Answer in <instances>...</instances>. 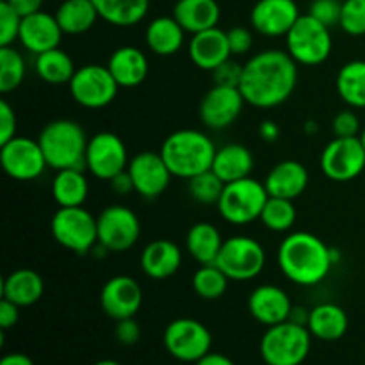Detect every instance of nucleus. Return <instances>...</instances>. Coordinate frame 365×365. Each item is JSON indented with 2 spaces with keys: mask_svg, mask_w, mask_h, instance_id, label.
Returning <instances> with one entry per match:
<instances>
[{
  "mask_svg": "<svg viewBox=\"0 0 365 365\" xmlns=\"http://www.w3.org/2000/svg\"><path fill=\"white\" fill-rule=\"evenodd\" d=\"M114 335L116 341L123 346H134L135 342L141 339V327L134 317H127V319L116 321V328H114Z\"/></svg>",
  "mask_w": 365,
  "mask_h": 365,
  "instance_id": "47",
  "label": "nucleus"
},
{
  "mask_svg": "<svg viewBox=\"0 0 365 365\" xmlns=\"http://www.w3.org/2000/svg\"><path fill=\"white\" fill-rule=\"evenodd\" d=\"M185 31L173 16H159L146 27L145 39L148 48L160 57L175 56L184 46Z\"/></svg>",
  "mask_w": 365,
  "mask_h": 365,
  "instance_id": "30",
  "label": "nucleus"
},
{
  "mask_svg": "<svg viewBox=\"0 0 365 365\" xmlns=\"http://www.w3.org/2000/svg\"><path fill=\"white\" fill-rule=\"evenodd\" d=\"M312 334L292 321L267 327L260 341V355L267 365H302L310 353Z\"/></svg>",
  "mask_w": 365,
  "mask_h": 365,
  "instance_id": "5",
  "label": "nucleus"
},
{
  "mask_svg": "<svg viewBox=\"0 0 365 365\" xmlns=\"http://www.w3.org/2000/svg\"><path fill=\"white\" fill-rule=\"evenodd\" d=\"M53 239L75 255H88L98 245L96 217L84 207H59L50 221Z\"/></svg>",
  "mask_w": 365,
  "mask_h": 365,
  "instance_id": "7",
  "label": "nucleus"
},
{
  "mask_svg": "<svg viewBox=\"0 0 365 365\" xmlns=\"http://www.w3.org/2000/svg\"><path fill=\"white\" fill-rule=\"evenodd\" d=\"M68 88L78 106L86 109H102L116 98L120 86L107 66L86 64L77 68Z\"/></svg>",
  "mask_w": 365,
  "mask_h": 365,
  "instance_id": "11",
  "label": "nucleus"
},
{
  "mask_svg": "<svg viewBox=\"0 0 365 365\" xmlns=\"http://www.w3.org/2000/svg\"><path fill=\"white\" fill-rule=\"evenodd\" d=\"M164 348L173 359L180 362L196 364L210 353L212 335L209 328L191 317H180L171 321L164 330Z\"/></svg>",
  "mask_w": 365,
  "mask_h": 365,
  "instance_id": "10",
  "label": "nucleus"
},
{
  "mask_svg": "<svg viewBox=\"0 0 365 365\" xmlns=\"http://www.w3.org/2000/svg\"><path fill=\"white\" fill-rule=\"evenodd\" d=\"M18 319H20V307L14 305L9 299L2 298V302H0V328L4 331L9 330L18 323Z\"/></svg>",
  "mask_w": 365,
  "mask_h": 365,
  "instance_id": "49",
  "label": "nucleus"
},
{
  "mask_svg": "<svg viewBox=\"0 0 365 365\" xmlns=\"http://www.w3.org/2000/svg\"><path fill=\"white\" fill-rule=\"evenodd\" d=\"M98 16L114 27H134L150 9V0H93Z\"/></svg>",
  "mask_w": 365,
  "mask_h": 365,
  "instance_id": "33",
  "label": "nucleus"
},
{
  "mask_svg": "<svg viewBox=\"0 0 365 365\" xmlns=\"http://www.w3.org/2000/svg\"><path fill=\"white\" fill-rule=\"evenodd\" d=\"M63 34L64 32L61 29L59 21H57L56 14L39 11V13L31 14V16L21 18L18 41L21 43L25 50L39 56L46 50L57 48L61 45Z\"/></svg>",
  "mask_w": 365,
  "mask_h": 365,
  "instance_id": "20",
  "label": "nucleus"
},
{
  "mask_svg": "<svg viewBox=\"0 0 365 365\" xmlns=\"http://www.w3.org/2000/svg\"><path fill=\"white\" fill-rule=\"evenodd\" d=\"M7 4H9L21 18L39 13L43 7V0H7Z\"/></svg>",
  "mask_w": 365,
  "mask_h": 365,
  "instance_id": "50",
  "label": "nucleus"
},
{
  "mask_svg": "<svg viewBox=\"0 0 365 365\" xmlns=\"http://www.w3.org/2000/svg\"><path fill=\"white\" fill-rule=\"evenodd\" d=\"M173 18L185 32L196 34L217 27L221 9L216 0H178L173 7Z\"/></svg>",
  "mask_w": 365,
  "mask_h": 365,
  "instance_id": "26",
  "label": "nucleus"
},
{
  "mask_svg": "<svg viewBox=\"0 0 365 365\" xmlns=\"http://www.w3.org/2000/svg\"><path fill=\"white\" fill-rule=\"evenodd\" d=\"M264 185H266L269 196L294 202L309 185V171L298 160H282L277 166L271 168Z\"/></svg>",
  "mask_w": 365,
  "mask_h": 365,
  "instance_id": "23",
  "label": "nucleus"
},
{
  "mask_svg": "<svg viewBox=\"0 0 365 365\" xmlns=\"http://www.w3.org/2000/svg\"><path fill=\"white\" fill-rule=\"evenodd\" d=\"M0 365H34V362L24 353H9V355L2 356Z\"/></svg>",
  "mask_w": 365,
  "mask_h": 365,
  "instance_id": "55",
  "label": "nucleus"
},
{
  "mask_svg": "<svg viewBox=\"0 0 365 365\" xmlns=\"http://www.w3.org/2000/svg\"><path fill=\"white\" fill-rule=\"evenodd\" d=\"M39 146L48 168L59 170H84L86 168V150H88L89 138L84 128L73 120H56L45 125L39 132Z\"/></svg>",
  "mask_w": 365,
  "mask_h": 365,
  "instance_id": "4",
  "label": "nucleus"
},
{
  "mask_svg": "<svg viewBox=\"0 0 365 365\" xmlns=\"http://www.w3.org/2000/svg\"><path fill=\"white\" fill-rule=\"evenodd\" d=\"M324 177L349 182L365 170V148L359 138H335L324 146L319 160Z\"/></svg>",
  "mask_w": 365,
  "mask_h": 365,
  "instance_id": "15",
  "label": "nucleus"
},
{
  "mask_svg": "<svg viewBox=\"0 0 365 365\" xmlns=\"http://www.w3.org/2000/svg\"><path fill=\"white\" fill-rule=\"evenodd\" d=\"M195 365H235L228 356L221 355V353H207L203 359H200Z\"/></svg>",
  "mask_w": 365,
  "mask_h": 365,
  "instance_id": "53",
  "label": "nucleus"
},
{
  "mask_svg": "<svg viewBox=\"0 0 365 365\" xmlns=\"http://www.w3.org/2000/svg\"><path fill=\"white\" fill-rule=\"evenodd\" d=\"M259 134L264 141L273 143L277 141L278 135H280V128H278V125L274 123V121H264L259 127Z\"/></svg>",
  "mask_w": 365,
  "mask_h": 365,
  "instance_id": "52",
  "label": "nucleus"
},
{
  "mask_svg": "<svg viewBox=\"0 0 365 365\" xmlns=\"http://www.w3.org/2000/svg\"><path fill=\"white\" fill-rule=\"evenodd\" d=\"M242 68L245 64L235 63L234 59L225 61L223 64L212 70V81L216 86H230V88H239L242 77Z\"/></svg>",
  "mask_w": 365,
  "mask_h": 365,
  "instance_id": "44",
  "label": "nucleus"
},
{
  "mask_svg": "<svg viewBox=\"0 0 365 365\" xmlns=\"http://www.w3.org/2000/svg\"><path fill=\"white\" fill-rule=\"evenodd\" d=\"M260 221L264 223V227L273 232L291 230L296 223L294 203H292V200L269 196L266 205H264L262 214H260Z\"/></svg>",
  "mask_w": 365,
  "mask_h": 365,
  "instance_id": "38",
  "label": "nucleus"
},
{
  "mask_svg": "<svg viewBox=\"0 0 365 365\" xmlns=\"http://www.w3.org/2000/svg\"><path fill=\"white\" fill-rule=\"evenodd\" d=\"M298 75V63L289 52L277 48L264 50L245 64L239 89L250 106L273 109L294 93Z\"/></svg>",
  "mask_w": 365,
  "mask_h": 365,
  "instance_id": "1",
  "label": "nucleus"
},
{
  "mask_svg": "<svg viewBox=\"0 0 365 365\" xmlns=\"http://www.w3.org/2000/svg\"><path fill=\"white\" fill-rule=\"evenodd\" d=\"M128 152L123 139L114 132H98L89 138L86 150V170L100 180H113L128 168Z\"/></svg>",
  "mask_w": 365,
  "mask_h": 365,
  "instance_id": "14",
  "label": "nucleus"
},
{
  "mask_svg": "<svg viewBox=\"0 0 365 365\" xmlns=\"http://www.w3.org/2000/svg\"><path fill=\"white\" fill-rule=\"evenodd\" d=\"M248 310L253 319L266 327L289 321L292 302L287 292L277 285H259L248 298Z\"/></svg>",
  "mask_w": 365,
  "mask_h": 365,
  "instance_id": "21",
  "label": "nucleus"
},
{
  "mask_svg": "<svg viewBox=\"0 0 365 365\" xmlns=\"http://www.w3.org/2000/svg\"><path fill=\"white\" fill-rule=\"evenodd\" d=\"M309 14L331 29L341 24L342 2L341 0H312L309 7Z\"/></svg>",
  "mask_w": 365,
  "mask_h": 365,
  "instance_id": "43",
  "label": "nucleus"
},
{
  "mask_svg": "<svg viewBox=\"0 0 365 365\" xmlns=\"http://www.w3.org/2000/svg\"><path fill=\"white\" fill-rule=\"evenodd\" d=\"M267 189L264 182L252 177L225 184L223 195L217 202V210L221 217L232 225H250L260 220L264 205H266Z\"/></svg>",
  "mask_w": 365,
  "mask_h": 365,
  "instance_id": "6",
  "label": "nucleus"
},
{
  "mask_svg": "<svg viewBox=\"0 0 365 365\" xmlns=\"http://www.w3.org/2000/svg\"><path fill=\"white\" fill-rule=\"evenodd\" d=\"M228 282L230 278L216 264H207L192 274V291L203 299H220L227 292Z\"/></svg>",
  "mask_w": 365,
  "mask_h": 365,
  "instance_id": "37",
  "label": "nucleus"
},
{
  "mask_svg": "<svg viewBox=\"0 0 365 365\" xmlns=\"http://www.w3.org/2000/svg\"><path fill=\"white\" fill-rule=\"evenodd\" d=\"M342 31L349 36L365 34V0H344L342 2Z\"/></svg>",
  "mask_w": 365,
  "mask_h": 365,
  "instance_id": "41",
  "label": "nucleus"
},
{
  "mask_svg": "<svg viewBox=\"0 0 365 365\" xmlns=\"http://www.w3.org/2000/svg\"><path fill=\"white\" fill-rule=\"evenodd\" d=\"M89 184L84 170H59L52 180V196L59 207H82L88 200Z\"/></svg>",
  "mask_w": 365,
  "mask_h": 365,
  "instance_id": "32",
  "label": "nucleus"
},
{
  "mask_svg": "<svg viewBox=\"0 0 365 365\" xmlns=\"http://www.w3.org/2000/svg\"><path fill=\"white\" fill-rule=\"evenodd\" d=\"M337 93L353 109H365V61H349L339 70Z\"/></svg>",
  "mask_w": 365,
  "mask_h": 365,
  "instance_id": "36",
  "label": "nucleus"
},
{
  "mask_svg": "<svg viewBox=\"0 0 365 365\" xmlns=\"http://www.w3.org/2000/svg\"><path fill=\"white\" fill-rule=\"evenodd\" d=\"M45 292V282L36 271L21 267L6 277L2 284V296L20 309L34 305Z\"/></svg>",
  "mask_w": 365,
  "mask_h": 365,
  "instance_id": "28",
  "label": "nucleus"
},
{
  "mask_svg": "<svg viewBox=\"0 0 365 365\" xmlns=\"http://www.w3.org/2000/svg\"><path fill=\"white\" fill-rule=\"evenodd\" d=\"M127 171L134 182V192L146 200H153L163 195L173 177L160 152L157 153L150 150L132 157Z\"/></svg>",
  "mask_w": 365,
  "mask_h": 365,
  "instance_id": "17",
  "label": "nucleus"
},
{
  "mask_svg": "<svg viewBox=\"0 0 365 365\" xmlns=\"http://www.w3.org/2000/svg\"><path fill=\"white\" fill-rule=\"evenodd\" d=\"M107 68L120 88H138L148 75V59L138 46H120L110 53Z\"/></svg>",
  "mask_w": 365,
  "mask_h": 365,
  "instance_id": "24",
  "label": "nucleus"
},
{
  "mask_svg": "<svg viewBox=\"0 0 365 365\" xmlns=\"http://www.w3.org/2000/svg\"><path fill=\"white\" fill-rule=\"evenodd\" d=\"M21 16L7 4V0L0 2V46H13L20 36Z\"/></svg>",
  "mask_w": 365,
  "mask_h": 365,
  "instance_id": "42",
  "label": "nucleus"
},
{
  "mask_svg": "<svg viewBox=\"0 0 365 365\" xmlns=\"http://www.w3.org/2000/svg\"><path fill=\"white\" fill-rule=\"evenodd\" d=\"M93 365H121V364L114 362V360H100V362H96V364H93Z\"/></svg>",
  "mask_w": 365,
  "mask_h": 365,
  "instance_id": "56",
  "label": "nucleus"
},
{
  "mask_svg": "<svg viewBox=\"0 0 365 365\" xmlns=\"http://www.w3.org/2000/svg\"><path fill=\"white\" fill-rule=\"evenodd\" d=\"M100 305L103 312L114 321L134 317L143 305V289L127 274H118L106 282L100 292Z\"/></svg>",
  "mask_w": 365,
  "mask_h": 365,
  "instance_id": "18",
  "label": "nucleus"
},
{
  "mask_svg": "<svg viewBox=\"0 0 365 365\" xmlns=\"http://www.w3.org/2000/svg\"><path fill=\"white\" fill-rule=\"evenodd\" d=\"M360 141H362V145H364V148H365V128L362 132H360Z\"/></svg>",
  "mask_w": 365,
  "mask_h": 365,
  "instance_id": "57",
  "label": "nucleus"
},
{
  "mask_svg": "<svg viewBox=\"0 0 365 365\" xmlns=\"http://www.w3.org/2000/svg\"><path fill=\"white\" fill-rule=\"evenodd\" d=\"M228 45H230L232 56H242L248 53L253 46V34L246 27H232L227 31Z\"/></svg>",
  "mask_w": 365,
  "mask_h": 365,
  "instance_id": "46",
  "label": "nucleus"
},
{
  "mask_svg": "<svg viewBox=\"0 0 365 365\" xmlns=\"http://www.w3.org/2000/svg\"><path fill=\"white\" fill-rule=\"evenodd\" d=\"M110 184V189H113L114 192H118V195H128V192L134 191V182H132L130 175H128V171H121L120 175H116V177L113 178V180H109Z\"/></svg>",
  "mask_w": 365,
  "mask_h": 365,
  "instance_id": "51",
  "label": "nucleus"
},
{
  "mask_svg": "<svg viewBox=\"0 0 365 365\" xmlns=\"http://www.w3.org/2000/svg\"><path fill=\"white\" fill-rule=\"evenodd\" d=\"M349 327L348 314L342 310V307L335 303H321L310 310V319L307 328L312 334V337L324 342L339 341L346 335Z\"/></svg>",
  "mask_w": 365,
  "mask_h": 365,
  "instance_id": "27",
  "label": "nucleus"
},
{
  "mask_svg": "<svg viewBox=\"0 0 365 365\" xmlns=\"http://www.w3.org/2000/svg\"><path fill=\"white\" fill-rule=\"evenodd\" d=\"M16 135V114L9 102H0V145L11 141Z\"/></svg>",
  "mask_w": 365,
  "mask_h": 365,
  "instance_id": "48",
  "label": "nucleus"
},
{
  "mask_svg": "<svg viewBox=\"0 0 365 365\" xmlns=\"http://www.w3.org/2000/svg\"><path fill=\"white\" fill-rule=\"evenodd\" d=\"M223 189L225 182L212 170L203 171L187 180L189 195L196 203H202V205H212V203L217 205L221 195H223Z\"/></svg>",
  "mask_w": 365,
  "mask_h": 365,
  "instance_id": "40",
  "label": "nucleus"
},
{
  "mask_svg": "<svg viewBox=\"0 0 365 365\" xmlns=\"http://www.w3.org/2000/svg\"><path fill=\"white\" fill-rule=\"evenodd\" d=\"M302 16L294 0H259L250 13L252 27L267 38L287 36Z\"/></svg>",
  "mask_w": 365,
  "mask_h": 365,
  "instance_id": "19",
  "label": "nucleus"
},
{
  "mask_svg": "<svg viewBox=\"0 0 365 365\" xmlns=\"http://www.w3.org/2000/svg\"><path fill=\"white\" fill-rule=\"evenodd\" d=\"M98 245L107 252L121 253L130 250L141 235V223L132 209L125 205H109L96 217Z\"/></svg>",
  "mask_w": 365,
  "mask_h": 365,
  "instance_id": "13",
  "label": "nucleus"
},
{
  "mask_svg": "<svg viewBox=\"0 0 365 365\" xmlns=\"http://www.w3.org/2000/svg\"><path fill=\"white\" fill-rule=\"evenodd\" d=\"M255 159L246 146L232 143L217 148L212 163V171L225 182H235L252 175Z\"/></svg>",
  "mask_w": 365,
  "mask_h": 365,
  "instance_id": "29",
  "label": "nucleus"
},
{
  "mask_svg": "<svg viewBox=\"0 0 365 365\" xmlns=\"http://www.w3.org/2000/svg\"><path fill=\"white\" fill-rule=\"evenodd\" d=\"M310 319V310L305 309V307H296L292 305L291 316H289V321L296 324H302V327H307Z\"/></svg>",
  "mask_w": 365,
  "mask_h": 365,
  "instance_id": "54",
  "label": "nucleus"
},
{
  "mask_svg": "<svg viewBox=\"0 0 365 365\" xmlns=\"http://www.w3.org/2000/svg\"><path fill=\"white\" fill-rule=\"evenodd\" d=\"M0 164L7 177L18 182L36 180L48 168L38 139L14 135L11 141L0 145Z\"/></svg>",
  "mask_w": 365,
  "mask_h": 365,
  "instance_id": "12",
  "label": "nucleus"
},
{
  "mask_svg": "<svg viewBox=\"0 0 365 365\" xmlns=\"http://www.w3.org/2000/svg\"><path fill=\"white\" fill-rule=\"evenodd\" d=\"M230 56L232 52L230 45H228V36L220 27L196 32L189 41V57L200 70H216L220 64L230 59Z\"/></svg>",
  "mask_w": 365,
  "mask_h": 365,
  "instance_id": "22",
  "label": "nucleus"
},
{
  "mask_svg": "<svg viewBox=\"0 0 365 365\" xmlns=\"http://www.w3.org/2000/svg\"><path fill=\"white\" fill-rule=\"evenodd\" d=\"M287 52L303 66H317L330 57L331 41L330 27L317 21L309 13L302 14L285 36Z\"/></svg>",
  "mask_w": 365,
  "mask_h": 365,
  "instance_id": "8",
  "label": "nucleus"
},
{
  "mask_svg": "<svg viewBox=\"0 0 365 365\" xmlns=\"http://www.w3.org/2000/svg\"><path fill=\"white\" fill-rule=\"evenodd\" d=\"M182 264V252L175 242L157 239L150 242L141 253V267L146 277L153 280H166L173 277Z\"/></svg>",
  "mask_w": 365,
  "mask_h": 365,
  "instance_id": "25",
  "label": "nucleus"
},
{
  "mask_svg": "<svg viewBox=\"0 0 365 365\" xmlns=\"http://www.w3.org/2000/svg\"><path fill=\"white\" fill-rule=\"evenodd\" d=\"M245 103L246 100L239 88L214 84L200 102L198 116L210 130H223L241 116Z\"/></svg>",
  "mask_w": 365,
  "mask_h": 365,
  "instance_id": "16",
  "label": "nucleus"
},
{
  "mask_svg": "<svg viewBox=\"0 0 365 365\" xmlns=\"http://www.w3.org/2000/svg\"><path fill=\"white\" fill-rule=\"evenodd\" d=\"M56 18L64 34L78 36L88 32L100 16L93 0H64L57 7Z\"/></svg>",
  "mask_w": 365,
  "mask_h": 365,
  "instance_id": "34",
  "label": "nucleus"
},
{
  "mask_svg": "<svg viewBox=\"0 0 365 365\" xmlns=\"http://www.w3.org/2000/svg\"><path fill=\"white\" fill-rule=\"evenodd\" d=\"M216 266L230 280H253L262 273L266 266V252L262 245L248 235H235L223 242Z\"/></svg>",
  "mask_w": 365,
  "mask_h": 365,
  "instance_id": "9",
  "label": "nucleus"
},
{
  "mask_svg": "<svg viewBox=\"0 0 365 365\" xmlns=\"http://www.w3.org/2000/svg\"><path fill=\"white\" fill-rule=\"evenodd\" d=\"M223 242L225 241L221 239L220 230L212 223H207V221H200V223L192 225L187 232V237H185L189 255L200 266L216 264L217 255L223 248Z\"/></svg>",
  "mask_w": 365,
  "mask_h": 365,
  "instance_id": "31",
  "label": "nucleus"
},
{
  "mask_svg": "<svg viewBox=\"0 0 365 365\" xmlns=\"http://www.w3.org/2000/svg\"><path fill=\"white\" fill-rule=\"evenodd\" d=\"M25 59L14 46H0V93H11L25 78Z\"/></svg>",
  "mask_w": 365,
  "mask_h": 365,
  "instance_id": "39",
  "label": "nucleus"
},
{
  "mask_svg": "<svg viewBox=\"0 0 365 365\" xmlns=\"http://www.w3.org/2000/svg\"><path fill=\"white\" fill-rule=\"evenodd\" d=\"M337 250L310 232H294L278 248V267L285 278L302 287L321 284L339 260Z\"/></svg>",
  "mask_w": 365,
  "mask_h": 365,
  "instance_id": "2",
  "label": "nucleus"
},
{
  "mask_svg": "<svg viewBox=\"0 0 365 365\" xmlns=\"http://www.w3.org/2000/svg\"><path fill=\"white\" fill-rule=\"evenodd\" d=\"M216 152L212 139L195 128L171 132L160 146V155L171 175L185 180L212 170Z\"/></svg>",
  "mask_w": 365,
  "mask_h": 365,
  "instance_id": "3",
  "label": "nucleus"
},
{
  "mask_svg": "<svg viewBox=\"0 0 365 365\" xmlns=\"http://www.w3.org/2000/svg\"><path fill=\"white\" fill-rule=\"evenodd\" d=\"M335 138H359L360 135V118L353 110H341L334 118Z\"/></svg>",
  "mask_w": 365,
  "mask_h": 365,
  "instance_id": "45",
  "label": "nucleus"
},
{
  "mask_svg": "<svg viewBox=\"0 0 365 365\" xmlns=\"http://www.w3.org/2000/svg\"><path fill=\"white\" fill-rule=\"evenodd\" d=\"M34 70L38 77L46 84L63 86L70 84L77 68H75L73 59L57 46V48L46 50V52L36 56Z\"/></svg>",
  "mask_w": 365,
  "mask_h": 365,
  "instance_id": "35",
  "label": "nucleus"
}]
</instances>
